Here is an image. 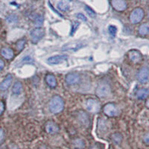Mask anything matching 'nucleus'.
<instances>
[{"instance_id": "f257e3e1", "label": "nucleus", "mask_w": 149, "mask_h": 149, "mask_svg": "<svg viewBox=\"0 0 149 149\" xmlns=\"http://www.w3.org/2000/svg\"><path fill=\"white\" fill-rule=\"evenodd\" d=\"M49 107L52 113H60L64 108V101L60 95H54L49 101Z\"/></svg>"}, {"instance_id": "f03ea898", "label": "nucleus", "mask_w": 149, "mask_h": 149, "mask_svg": "<svg viewBox=\"0 0 149 149\" xmlns=\"http://www.w3.org/2000/svg\"><path fill=\"white\" fill-rule=\"evenodd\" d=\"M111 93V86L110 84L105 80H102L99 82L95 90V94L99 98H105L110 95Z\"/></svg>"}, {"instance_id": "7ed1b4c3", "label": "nucleus", "mask_w": 149, "mask_h": 149, "mask_svg": "<svg viewBox=\"0 0 149 149\" xmlns=\"http://www.w3.org/2000/svg\"><path fill=\"white\" fill-rule=\"evenodd\" d=\"M144 16V10L141 8H136L131 12L130 15V21L133 24H137L143 19Z\"/></svg>"}, {"instance_id": "20e7f679", "label": "nucleus", "mask_w": 149, "mask_h": 149, "mask_svg": "<svg viewBox=\"0 0 149 149\" xmlns=\"http://www.w3.org/2000/svg\"><path fill=\"white\" fill-rule=\"evenodd\" d=\"M86 107L90 113H97L101 109L100 102L95 98H89L86 102Z\"/></svg>"}, {"instance_id": "39448f33", "label": "nucleus", "mask_w": 149, "mask_h": 149, "mask_svg": "<svg viewBox=\"0 0 149 149\" xmlns=\"http://www.w3.org/2000/svg\"><path fill=\"white\" fill-rule=\"evenodd\" d=\"M45 35L44 29L40 27H37L36 29H33L31 32V40L34 43H37L42 39L43 36Z\"/></svg>"}, {"instance_id": "423d86ee", "label": "nucleus", "mask_w": 149, "mask_h": 149, "mask_svg": "<svg viewBox=\"0 0 149 149\" xmlns=\"http://www.w3.org/2000/svg\"><path fill=\"white\" fill-rule=\"evenodd\" d=\"M103 111L105 115L109 117H113L118 114V108L116 105L113 103H108L105 104L103 107Z\"/></svg>"}, {"instance_id": "0eeeda50", "label": "nucleus", "mask_w": 149, "mask_h": 149, "mask_svg": "<svg viewBox=\"0 0 149 149\" xmlns=\"http://www.w3.org/2000/svg\"><path fill=\"white\" fill-rule=\"evenodd\" d=\"M65 81H66V84L69 85L78 84L81 81V76L79 74L76 72L69 73L66 75Z\"/></svg>"}, {"instance_id": "6e6552de", "label": "nucleus", "mask_w": 149, "mask_h": 149, "mask_svg": "<svg viewBox=\"0 0 149 149\" xmlns=\"http://www.w3.org/2000/svg\"><path fill=\"white\" fill-rule=\"evenodd\" d=\"M67 58L68 56L66 54H58V55L52 56V57L49 58L46 62L50 65L59 64V63H63V61H66Z\"/></svg>"}, {"instance_id": "1a4fd4ad", "label": "nucleus", "mask_w": 149, "mask_h": 149, "mask_svg": "<svg viewBox=\"0 0 149 149\" xmlns=\"http://www.w3.org/2000/svg\"><path fill=\"white\" fill-rule=\"evenodd\" d=\"M137 79L140 83L147 84L148 81V68L143 66L141 68L137 74Z\"/></svg>"}, {"instance_id": "9d476101", "label": "nucleus", "mask_w": 149, "mask_h": 149, "mask_svg": "<svg viewBox=\"0 0 149 149\" xmlns=\"http://www.w3.org/2000/svg\"><path fill=\"white\" fill-rule=\"evenodd\" d=\"M112 7L117 11H124L127 9V2L123 0H113L110 2Z\"/></svg>"}, {"instance_id": "9b49d317", "label": "nucleus", "mask_w": 149, "mask_h": 149, "mask_svg": "<svg viewBox=\"0 0 149 149\" xmlns=\"http://www.w3.org/2000/svg\"><path fill=\"white\" fill-rule=\"evenodd\" d=\"M45 127H46V132L50 134H57L60 130L59 126L55 122H52V121H49V122H46Z\"/></svg>"}, {"instance_id": "f8f14e48", "label": "nucleus", "mask_w": 149, "mask_h": 149, "mask_svg": "<svg viewBox=\"0 0 149 149\" xmlns=\"http://www.w3.org/2000/svg\"><path fill=\"white\" fill-rule=\"evenodd\" d=\"M129 58L134 63H139L142 60V55L137 50H131L128 53Z\"/></svg>"}, {"instance_id": "ddd939ff", "label": "nucleus", "mask_w": 149, "mask_h": 149, "mask_svg": "<svg viewBox=\"0 0 149 149\" xmlns=\"http://www.w3.org/2000/svg\"><path fill=\"white\" fill-rule=\"evenodd\" d=\"M12 81H13V76L10 74H8L7 76L5 77V79L3 80V81L2 82V84H0V89H1V90H2V91L7 90L10 87V85H11Z\"/></svg>"}, {"instance_id": "4468645a", "label": "nucleus", "mask_w": 149, "mask_h": 149, "mask_svg": "<svg viewBox=\"0 0 149 149\" xmlns=\"http://www.w3.org/2000/svg\"><path fill=\"white\" fill-rule=\"evenodd\" d=\"M78 117L79 121L81 122V123L84 126L88 127L90 125V117H89L88 114L84 113V112H80Z\"/></svg>"}, {"instance_id": "2eb2a0df", "label": "nucleus", "mask_w": 149, "mask_h": 149, "mask_svg": "<svg viewBox=\"0 0 149 149\" xmlns=\"http://www.w3.org/2000/svg\"><path fill=\"white\" fill-rule=\"evenodd\" d=\"M46 81L48 86H49L52 88H54L57 86V79H56L54 74H46Z\"/></svg>"}, {"instance_id": "dca6fc26", "label": "nucleus", "mask_w": 149, "mask_h": 149, "mask_svg": "<svg viewBox=\"0 0 149 149\" xmlns=\"http://www.w3.org/2000/svg\"><path fill=\"white\" fill-rule=\"evenodd\" d=\"M1 54L5 59L10 60L14 57V51L9 48H4L1 51Z\"/></svg>"}, {"instance_id": "f3484780", "label": "nucleus", "mask_w": 149, "mask_h": 149, "mask_svg": "<svg viewBox=\"0 0 149 149\" xmlns=\"http://www.w3.org/2000/svg\"><path fill=\"white\" fill-rule=\"evenodd\" d=\"M148 95V90L147 88L139 89L136 92V98L139 99H145Z\"/></svg>"}, {"instance_id": "a211bd4d", "label": "nucleus", "mask_w": 149, "mask_h": 149, "mask_svg": "<svg viewBox=\"0 0 149 149\" xmlns=\"http://www.w3.org/2000/svg\"><path fill=\"white\" fill-rule=\"evenodd\" d=\"M12 92L15 95H19L22 92V84L21 82L17 81L12 87Z\"/></svg>"}, {"instance_id": "6ab92c4d", "label": "nucleus", "mask_w": 149, "mask_h": 149, "mask_svg": "<svg viewBox=\"0 0 149 149\" xmlns=\"http://www.w3.org/2000/svg\"><path fill=\"white\" fill-rule=\"evenodd\" d=\"M149 33V26L147 22L142 24L139 28V34L142 36L148 35Z\"/></svg>"}, {"instance_id": "aec40b11", "label": "nucleus", "mask_w": 149, "mask_h": 149, "mask_svg": "<svg viewBox=\"0 0 149 149\" xmlns=\"http://www.w3.org/2000/svg\"><path fill=\"white\" fill-rule=\"evenodd\" d=\"M70 2L67 1H61L58 2V8L61 11H67L70 9Z\"/></svg>"}, {"instance_id": "412c9836", "label": "nucleus", "mask_w": 149, "mask_h": 149, "mask_svg": "<svg viewBox=\"0 0 149 149\" xmlns=\"http://www.w3.org/2000/svg\"><path fill=\"white\" fill-rule=\"evenodd\" d=\"M83 46L82 43H72V44H67L63 47V50H73V51H76L78 49H81Z\"/></svg>"}, {"instance_id": "4be33fe9", "label": "nucleus", "mask_w": 149, "mask_h": 149, "mask_svg": "<svg viewBox=\"0 0 149 149\" xmlns=\"http://www.w3.org/2000/svg\"><path fill=\"white\" fill-rule=\"evenodd\" d=\"M112 139L116 144H120L122 141V136L120 134L116 133V134H114L112 136Z\"/></svg>"}, {"instance_id": "5701e85b", "label": "nucleus", "mask_w": 149, "mask_h": 149, "mask_svg": "<svg viewBox=\"0 0 149 149\" xmlns=\"http://www.w3.org/2000/svg\"><path fill=\"white\" fill-rule=\"evenodd\" d=\"M17 20H18V17H17L16 14H10V15L6 18V21H7L9 24L15 23Z\"/></svg>"}, {"instance_id": "b1692460", "label": "nucleus", "mask_w": 149, "mask_h": 149, "mask_svg": "<svg viewBox=\"0 0 149 149\" xmlns=\"http://www.w3.org/2000/svg\"><path fill=\"white\" fill-rule=\"evenodd\" d=\"M80 26V23L78 21H73L72 23V28H71V32H70V35L72 36L73 34L75 33L77 30H78V27Z\"/></svg>"}, {"instance_id": "393cba45", "label": "nucleus", "mask_w": 149, "mask_h": 149, "mask_svg": "<svg viewBox=\"0 0 149 149\" xmlns=\"http://www.w3.org/2000/svg\"><path fill=\"white\" fill-rule=\"evenodd\" d=\"M26 45V40L25 39H21L19 40L17 42V48L19 51H22V49H24V46Z\"/></svg>"}, {"instance_id": "a878e982", "label": "nucleus", "mask_w": 149, "mask_h": 149, "mask_svg": "<svg viewBox=\"0 0 149 149\" xmlns=\"http://www.w3.org/2000/svg\"><path fill=\"white\" fill-rule=\"evenodd\" d=\"M85 10H86V13H87V14H89V16H90V17H92V18H95V16H96L95 12L94 11V10H93L91 8H90L89 6H87V5H86V6H85Z\"/></svg>"}, {"instance_id": "bb28decb", "label": "nucleus", "mask_w": 149, "mask_h": 149, "mask_svg": "<svg viewBox=\"0 0 149 149\" xmlns=\"http://www.w3.org/2000/svg\"><path fill=\"white\" fill-rule=\"evenodd\" d=\"M108 32L112 37H115L117 32V29L115 26H110L108 28Z\"/></svg>"}, {"instance_id": "cd10ccee", "label": "nucleus", "mask_w": 149, "mask_h": 149, "mask_svg": "<svg viewBox=\"0 0 149 149\" xmlns=\"http://www.w3.org/2000/svg\"><path fill=\"white\" fill-rule=\"evenodd\" d=\"M34 21H35V24L37 26H40L43 21V17L40 14H37L34 17Z\"/></svg>"}, {"instance_id": "c85d7f7f", "label": "nucleus", "mask_w": 149, "mask_h": 149, "mask_svg": "<svg viewBox=\"0 0 149 149\" xmlns=\"http://www.w3.org/2000/svg\"><path fill=\"white\" fill-rule=\"evenodd\" d=\"M34 62V60L32 58L29 57V56H26L22 59V63H31Z\"/></svg>"}, {"instance_id": "c756f323", "label": "nucleus", "mask_w": 149, "mask_h": 149, "mask_svg": "<svg viewBox=\"0 0 149 149\" xmlns=\"http://www.w3.org/2000/svg\"><path fill=\"white\" fill-rule=\"evenodd\" d=\"M4 137H5V134H4L3 130L0 128V143L4 140Z\"/></svg>"}, {"instance_id": "7c9ffc66", "label": "nucleus", "mask_w": 149, "mask_h": 149, "mask_svg": "<svg viewBox=\"0 0 149 149\" xmlns=\"http://www.w3.org/2000/svg\"><path fill=\"white\" fill-rule=\"evenodd\" d=\"M4 110H5V105L3 102L0 101V115L3 113Z\"/></svg>"}, {"instance_id": "2f4dec72", "label": "nucleus", "mask_w": 149, "mask_h": 149, "mask_svg": "<svg viewBox=\"0 0 149 149\" xmlns=\"http://www.w3.org/2000/svg\"><path fill=\"white\" fill-rule=\"evenodd\" d=\"M77 17H78V18H79V19H82V20H84V21H86V17H85V16L83 14H77Z\"/></svg>"}, {"instance_id": "473e14b6", "label": "nucleus", "mask_w": 149, "mask_h": 149, "mask_svg": "<svg viewBox=\"0 0 149 149\" xmlns=\"http://www.w3.org/2000/svg\"><path fill=\"white\" fill-rule=\"evenodd\" d=\"M143 141L146 142V145L148 144V134H146V136H145L144 138H143Z\"/></svg>"}, {"instance_id": "72a5a7b5", "label": "nucleus", "mask_w": 149, "mask_h": 149, "mask_svg": "<svg viewBox=\"0 0 149 149\" xmlns=\"http://www.w3.org/2000/svg\"><path fill=\"white\" fill-rule=\"evenodd\" d=\"M4 66H5V63H4V61H2V59H0V71L3 70Z\"/></svg>"}, {"instance_id": "f704fd0d", "label": "nucleus", "mask_w": 149, "mask_h": 149, "mask_svg": "<svg viewBox=\"0 0 149 149\" xmlns=\"http://www.w3.org/2000/svg\"><path fill=\"white\" fill-rule=\"evenodd\" d=\"M92 149H98V148H97L95 147V146H94V147H93V148H92Z\"/></svg>"}]
</instances>
